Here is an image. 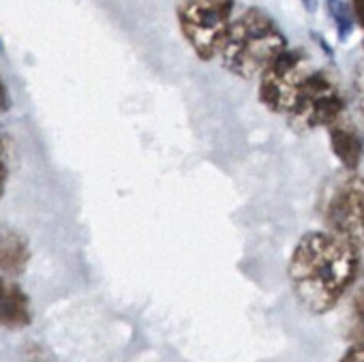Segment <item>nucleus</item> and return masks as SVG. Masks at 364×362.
<instances>
[{"label": "nucleus", "mask_w": 364, "mask_h": 362, "mask_svg": "<svg viewBox=\"0 0 364 362\" xmlns=\"http://www.w3.org/2000/svg\"><path fill=\"white\" fill-rule=\"evenodd\" d=\"M33 324V304L18 281L0 275V328L22 330Z\"/></svg>", "instance_id": "8"}, {"label": "nucleus", "mask_w": 364, "mask_h": 362, "mask_svg": "<svg viewBox=\"0 0 364 362\" xmlns=\"http://www.w3.org/2000/svg\"><path fill=\"white\" fill-rule=\"evenodd\" d=\"M326 11L336 28V35L341 41H347L349 35L353 33V26H355V20H353V14L349 9V5L345 0H326Z\"/></svg>", "instance_id": "10"}, {"label": "nucleus", "mask_w": 364, "mask_h": 362, "mask_svg": "<svg viewBox=\"0 0 364 362\" xmlns=\"http://www.w3.org/2000/svg\"><path fill=\"white\" fill-rule=\"evenodd\" d=\"M351 334L358 341L364 339V289L358 292L351 304Z\"/></svg>", "instance_id": "11"}, {"label": "nucleus", "mask_w": 364, "mask_h": 362, "mask_svg": "<svg viewBox=\"0 0 364 362\" xmlns=\"http://www.w3.org/2000/svg\"><path fill=\"white\" fill-rule=\"evenodd\" d=\"M349 9H351V14H353V20H355V24L362 28V33H364V0H349ZM364 43V41H362Z\"/></svg>", "instance_id": "15"}, {"label": "nucleus", "mask_w": 364, "mask_h": 362, "mask_svg": "<svg viewBox=\"0 0 364 362\" xmlns=\"http://www.w3.org/2000/svg\"><path fill=\"white\" fill-rule=\"evenodd\" d=\"M9 107H11V95H9V90H7V84H5L3 80H0V116L7 114Z\"/></svg>", "instance_id": "16"}, {"label": "nucleus", "mask_w": 364, "mask_h": 362, "mask_svg": "<svg viewBox=\"0 0 364 362\" xmlns=\"http://www.w3.org/2000/svg\"><path fill=\"white\" fill-rule=\"evenodd\" d=\"M313 71L315 67L306 50L287 46L257 78L259 103L272 114L287 116Z\"/></svg>", "instance_id": "5"}, {"label": "nucleus", "mask_w": 364, "mask_h": 362, "mask_svg": "<svg viewBox=\"0 0 364 362\" xmlns=\"http://www.w3.org/2000/svg\"><path fill=\"white\" fill-rule=\"evenodd\" d=\"M345 114V97L330 73L315 69L304 82L287 122L296 133H311L315 129H326L332 120Z\"/></svg>", "instance_id": "6"}, {"label": "nucleus", "mask_w": 364, "mask_h": 362, "mask_svg": "<svg viewBox=\"0 0 364 362\" xmlns=\"http://www.w3.org/2000/svg\"><path fill=\"white\" fill-rule=\"evenodd\" d=\"M351 90H353V101L358 107L360 118L364 120V58L355 65L353 78H351Z\"/></svg>", "instance_id": "12"}, {"label": "nucleus", "mask_w": 364, "mask_h": 362, "mask_svg": "<svg viewBox=\"0 0 364 362\" xmlns=\"http://www.w3.org/2000/svg\"><path fill=\"white\" fill-rule=\"evenodd\" d=\"M338 362H364V339L347 347V351L338 358Z\"/></svg>", "instance_id": "14"}, {"label": "nucleus", "mask_w": 364, "mask_h": 362, "mask_svg": "<svg viewBox=\"0 0 364 362\" xmlns=\"http://www.w3.org/2000/svg\"><path fill=\"white\" fill-rule=\"evenodd\" d=\"M326 129H328L332 154L338 159L343 169L355 171L364 159V133H362V129L347 114H341Z\"/></svg>", "instance_id": "7"}, {"label": "nucleus", "mask_w": 364, "mask_h": 362, "mask_svg": "<svg viewBox=\"0 0 364 362\" xmlns=\"http://www.w3.org/2000/svg\"><path fill=\"white\" fill-rule=\"evenodd\" d=\"M285 48V33L274 18L259 7H247L234 16L217 58L228 73L255 80Z\"/></svg>", "instance_id": "2"}, {"label": "nucleus", "mask_w": 364, "mask_h": 362, "mask_svg": "<svg viewBox=\"0 0 364 362\" xmlns=\"http://www.w3.org/2000/svg\"><path fill=\"white\" fill-rule=\"evenodd\" d=\"M236 0H178L176 22L182 39L200 60L219 56L234 20Z\"/></svg>", "instance_id": "3"}, {"label": "nucleus", "mask_w": 364, "mask_h": 362, "mask_svg": "<svg viewBox=\"0 0 364 362\" xmlns=\"http://www.w3.org/2000/svg\"><path fill=\"white\" fill-rule=\"evenodd\" d=\"M302 3L306 5V9H309V11H313V9H315V0H302Z\"/></svg>", "instance_id": "17"}, {"label": "nucleus", "mask_w": 364, "mask_h": 362, "mask_svg": "<svg viewBox=\"0 0 364 362\" xmlns=\"http://www.w3.org/2000/svg\"><path fill=\"white\" fill-rule=\"evenodd\" d=\"M360 249L332 232H306L287 262V279L298 304L311 315L330 313L358 281Z\"/></svg>", "instance_id": "1"}, {"label": "nucleus", "mask_w": 364, "mask_h": 362, "mask_svg": "<svg viewBox=\"0 0 364 362\" xmlns=\"http://www.w3.org/2000/svg\"><path fill=\"white\" fill-rule=\"evenodd\" d=\"M321 219L334 236L364 247V176L355 171H343L326 185L319 202Z\"/></svg>", "instance_id": "4"}, {"label": "nucleus", "mask_w": 364, "mask_h": 362, "mask_svg": "<svg viewBox=\"0 0 364 362\" xmlns=\"http://www.w3.org/2000/svg\"><path fill=\"white\" fill-rule=\"evenodd\" d=\"M7 180H9V144L0 135V198L5 196Z\"/></svg>", "instance_id": "13"}, {"label": "nucleus", "mask_w": 364, "mask_h": 362, "mask_svg": "<svg viewBox=\"0 0 364 362\" xmlns=\"http://www.w3.org/2000/svg\"><path fill=\"white\" fill-rule=\"evenodd\" d=\"M31 262L28 240L14 230L0 232V272L5 277H18Z\"/></svg>", "instance_id": "9"}]
</instances>
